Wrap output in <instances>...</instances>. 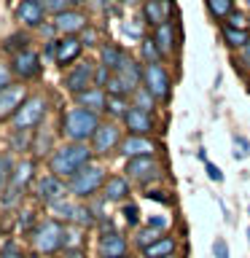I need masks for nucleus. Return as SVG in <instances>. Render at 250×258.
I'll list each match as a JSON object with an SVG mask.
<instances>
[{"label": "nucleus", "mask_w": 250, "mask_h": 258, "mask_svg": "<svg viewBox=\"0 0 250 258\" xmlns=\"http://www.w3.org/2000/svg\"><path fill=\"white\" fill-rule=\"evenodd\" d=\"M94 151L89 143H65L56 145L48 156V172L62 177V180H70L78 169H84L86 164H92Z\"/></svg>", "instance_id": "1"}, {"label": "nucleus", "mask_w": 250, "mask_h": 258, "mask_svg": "<svg viewBox=\"0 0 250 258\" xmlns=\"http://www.w3.org/2000/svg\"><path fill=\"white\" fill-rule=\"evenodd\" d=\"M100 124H102V118L97 113L78 108V105L62 110V116H59V132L68 143H92Z\"/></svg>", "instance_id": "2"}, {"label": "nucleus", "mask_w": 250, "mask_h": 258, "mask_svg": "<svg viewBox=\"0 0 250 258\" xmlns=\"http://www.w3.org/2000/svg\"><path fill=\"white\" fill-rule=\"evenodd\" d=\"M105 180H108V175H105V167H100V164H86L84 169H78L76 175L68 180V194L70 197H76V199H92V197H97V194L102 191V185H105Z\"/></svg>", "instance_id": "3"}, {"label": "nucleus", "mask_w": 250, "mask_h": 258, "mask_svg": "<svg viewBox=\"0 0 250 258\" xmlns=\"http://www.w3.org/2000/svg\"><path fill=\"white\" fill-rule=\"evenodd\" d=\"M32 247H35L38 255H54L65 247V223L56 221V218H46L40 221L30 234Z\"/></svg>", "instance_id": "4"}, {"label": "nucleus", "mask_w": 250, "mask_h": 258, "mask_svg": "<svg viewBox=\"0 0 250 258\" xmlns=\"http://www.w3.org/2000/svg\"><path fill=\"white\" fill-rule=\"evenodd\" d=\"M48 113V100L46 94H27V100L22 102V108L14 113L11 126L14 132H35V129L43 124Z\"/></svg>", "instance_id": "5"}, {"label": "nucleus", "mask_w": 250, "mask_h": 258, "mask_svg": "<svg viewBox=\"0 0 250 258\" xmlns=\"http://www.w3.org/2000/svg\"><path fill=\"white\" fill-rule=\"evenodd\" d=\"M143 86L156 97V102H169L172 100V73L167 70L164 62L156 64H143Z\"/></svg>", "instance_id": "6"}, {"label": "nucleus", "mask_w": 250, "mask_h": 258, "mask_svg": "<svg viewBox=\"0 0 250 258\" xmlns=\"http://www.w3.org/2000/svg\"><path fill=\"white\" fill-rule=\"evenodd\" d=\"M35 177V161L32 159H22L14 164V172H11V183H8V188L3 194V205L6 207H14L16 202L24 197V191H27L30 180Z\"/></svg>", "instance_id": "7"}, {"label": "nucleus", "mask_w": 250, "mask_h": 258, "mask_svg": "<svg viewBox=\"0 0 250 258\" xmlns=\"http://www.w3.org/2000/svg\"><path fill=\"white\" fill-rule=\"evenodd\" d=\"M94 70H97V62L92 59H78L76 64H70L68 73L62 78V86L76 97L81 92H86L89 86H94Z\"/></svg>", "instance_id": "8"}, {"label": "nucleus", "mask_w": 250, "mask_h": 258, "mask_svg": "<svg viewBox=\"0 0 250 258\" xmlns=\"http://www.w3.org/2000/svg\"><path fill=\"white\" fill-rule=\"evenodd\" d=\"M121 140H124V129L118 126V121H102L89 145H92L94 156H108V153L118 151Z\"/></svg>", "instance_id": "9"}, {"label": "nucleus", "mask_w": 250, "mask_h": 258, "mask_svg": "<svg viewBox=\"0 0 250 258\" xmlns=\"http://www.w3.org/2000/svg\"><path fill=\"white\" fill-rule=\"evenodd\" d=\"M124 175L129 177V183H140V185H151L161 180V164L156 156H140V159H129L124 164Z\"/></svg>", "instance_id": "10"}, {"label": "nucleus", "mask_w": 250, "mask_h": 258, "mask_svg": "<svg viewBox=\"0 0 250 258\" xmlns=\"http://www.w3.org/2000/svg\"><path fill=\"white\" fill-rule=\"evenodd\" d=\"M97 253H100V258H129V239L113 229L110 221H105L100 242H97Z\"/></svg>", "instance_id": "11"}, {"label": "nucleus", "mask_w": 250, "mask_h": 258, "mask_svg": "<svg viewBox=\"0 0 250 258\" xmlns=\"http://www.w3.org/2000/svg\"><path fill=\"white\" fill-rule=\"evenodd\" d=\"M35 197L40 205H46V207H54L56 202H62V199H68L70 194H68V180H62V177H56V175H40L38 180H35Z\"/></svg>", "instance_id": "12"}, {"label": "nucleus", "mask_w": 250, "mask_h": 258, "mask_svg": "<svg viewBox=\"0 0 250 258\" xmlns=\"http://www.w3.org/2000/svg\"><path fill=\"white\" fill-rule=\"evenodd\" d=\"M177 14V6L175 0H145V3L140 6V19L145 27L156 30L159 24L164 22H172Z\"/></svg>", "instance_id": "13"}, {"label": "nucleus", "mask_w": 250, "mask_h": 258, "mask_svg": "<svg viewBox=\"0 0 250 258\" xmlns=\"http://www.w3.org/2000/svg\"><path fill=\"white\" fill-rule=\"evenodd\" d=\"M11 73H14V78L22 81V84L24 81H35V78H40V73H43V59H40L38 51L24 48V51L11 56Z\"/></svg>", "instance_id": "14"}, {"label": "nucleus", "mask_w": 250, "mask_h": 258, "mask_svg": "<svg viewBox=\"0 0 250 258\" xmlns=\"http://www.w3.org/2000/svg\"><path fill=\"white\" fill-rule=\"evenodd\" d=\"M151 38H153V43L159 46V51L164 59L177 56V51H180V27H177V19L164 22V24H159L156 30H151Z\"/></svg>", "instance_id": "15"}, {"label": "nucleus", "mask_w": 250, "mask_h": 258, "mask_svg": "<svg viewBox=\"0 0 250 258\" xmlns=\"http://www.w3.org/2000/svg\"><path fill=\"white\" fill-rule=\"evenodd\" d=\"M121 126H124L127 135H140V137H151L153 132H156V116L143 108H129L127 116L121 118Z\"/></svg>", "instance_id": "16"}, {"label": "nucleus", "mask_w": 250, "mask_h": 258, "mask_svg": "<svg viewBox=\"0 0 250 258\" xmlns=\"http://www.w3.org/2000/svg\"><path fill=\"white\" fill-rule=\"evenodd\" d=\"M51 24H54V30H56V35H81L89 24V16L81 11V8H68V11H62V14H56L54 19H51Z\"/></svg>", "instance_id": "17"}, {"label": "nucleus", "mask_w": 250, "mask_h": 258, "mask_svg": "<svg viewBox=\"0 0 250 258\" xmlns=\"http://www.w3.org/2000/svg\"><path fill=\"white\" fill-rule=\"evenodd\" d=\"M81 54H84V43H81L78 35H62L54 40V64H59V68L76 64Z\"/></svg>", "instance_id": "18"}, {"label": "nucleus", "mask_w": 250, "mask_h": 258, "mask_svg": "<svg viewBox=\"0 0 250 258\" xmlns=\"http://www.w3.org/2000/svg\"><path fill=\"white\" fill-rule=\"evenodd\" d=\"M156 151H159L156 140H153V137H140V135H127L118 145V153L127 161L140 159V156H156Z\"/></svg>", "instance_id": "19"}, {"label": "nucleus", "mask_w": 250, "mask_h": 258, "mask_svg": "<svg viewBox=\"0 0 250 258\" xmlns=\"http://www.w3.org/2000/svg\"><path fill=\"white\" fill-rule=\"evenodd\" d=\"M14 16H16V22H19L22 27L38 30V27H43V22H46V8H43L40 0H19Z\"/></svg>", "instance_id": "20"}, {"label": "nucleus", "mask_w": 250, "mask_h": 258, "mask_svg": "<svg viewBox=\"0 0 250 258\" xmlns=\"http://www.w3.org/2000/svg\"><path fill=\"white\" fill-rule=\"evenodd\" d=\"M27 100V86L24 84H11L0 92V121H11L14 113L22 108V102Z\"/></svg>", "instance_id": "21"}, {"label": "nucleus", "mask_w": 250, "mask_h": 258, "mask_svg": "<svg viewBox=\"0 0 250 258\" xmlns=\"http://www.w3.org/2000/svg\"><path fill=\"white\" fill-rule=\"evenodd\" d=\"M100 194H102L105 202L124 205V202H129V194H132V183H129L127 175H108V180H105Z\"/></svg>", "instance_id": "22"}, {"label": "nucleus", "mask_w": 250, "mask_h": 258, "mask_svg": "<svg viewBox=\"0 0 250 258\" xmlns=\"http://www.w3.org/2000/svg\"><path fill=\"white\" fill-rule=\"evenodd\" d=\"M116 76L124 81V86L129 89V94H135L143 86V62L135 59L132 54H127V59L121 62V68L116 70Z\"/></svg>", "instance_id": "23"}, {"label": "nucleus", "mask_w": 250, "mask_h": 258, "mask_svg": "<svg viewBox=\"0 0 250 258\" xmlns=\"http://www.w3.org/2000/svg\"><path fill=\"white\" fill-rule=\"evenodd\" d=\"M73 100H76L78 108H86V110L97 113V116H102V113H105V102H108V94H105V89H100V86H89L86 92L76 94Z\"/></svg>", "instance_id": "24"}, {"label": "nucleus", "mask_w": 250, "mask_h": 258, "mask_svg": "<svg viewBox=\"0 0 250 258\" xmlns=\"http://www.w3.org/2000/svg\"><path fill=\"white\" fill-rule=\"evenodd\" d=\"M127 48L121 43H113V40H108V43H100V64L102 68H108L110 73H116L121 68V62L127 59Z\"/></svg>", "instance_id": "25"}, {"label": "nucleus", "mask_w": 250, "mask_h": 258, "mask_svg": "<svg viewBox=\"0 0 250 258\" xmlns=\"http://www.w3.org/2000/svg\"><path fill=\"white\" fill-rule=\"evenodd\" d=\"M175 250H177V239L167 231V234H161L153 245L140 250V253H143V258H167V255H175Z\"/></svg>", "instance_id": "26"}, {"label": "nucleus", "mask_w": 250, "mask_h": 258, "mask_svg": "<svg viewBox=\"0 0 250 258\" xmlns=\"http://www.w3.org/2000/svg\"><path fill=\"white\" fill-rule=\"evenodd\" d=\"M221 40L231 48V51H242V48L250 43V30H237V27L221 24Z\"/></svg>", "instance_id": "27"}, {"label": "nucleus", "mask_w": 250, "mask_h": 258, "mask_svg": "<svg viewBox=\"0 0 250 258\" xmlns=\"http://www.w3.org/2000/svg\"><path fill=\"white\" fill-rule=\"evenodd\" d=\"M205 6H207L210 19L218 22V24H223L226 16H229L234 8H237V0H205Z\"/></svg>", "instance_id": "28"}, {"label": "nucleus", "mask_w": 250, "mask_h": 258, "mask_svg": "<svg viewBox=\"0 0 250 258\" xmlns=\"http://www.w3.org/2000/svg\"><path fill=\"white\" fill-rule=\"evenodd\" d=\"M129 108H132L129 97H108V102H105V113L110 116V121H121Z\"/></svg>", "instance_id": "29"}, {"label": "nucleus", "mask_w": 250, "mask_h": 258, "mask_svg": "<svg viewBox=\"0 0 250 258\" xmlns=\"http://www.w3.org/2000/svg\"><path fill=\"white\" fill-rule=\"evenodd\" d=\"M140 62H143V64H156V62H164V56H161L159 46L153 43V38H151V35H145V38L140 40Z\"/></svg>", "instance_id": "30"}, {"label": "nucleus", "mask_w": 250, "mask_h": 258, "mask_svg": "<svg viewBox=\"0 0 250 258\" xmlns=\"http://www.w3.org/2000/svg\"><path fill=\"white\" fill-rule=\"evenodd\" d=\"M76 226H81V229H92V226L97 223V215L92 207L86 205H76V210H73V218H70Z\"/></svg>", "instance_id": "31"}, {"label": "nucleus", "mask_w": 250, "mask_h": 258, "mask_svg": "<svg viewBox=\"0 0 250 258\" xmlns=\"http://www.w3.org/2000/svg\"><path fill=\"white\" fill-rule=\"evenodd\" d=\"M129 100H132L135 108H143V110H148V113H153V110H156V105H159V102H156V97H153L145 86L137 89V92L129 97Z\"/></svg>", "instance_id": "32"}, {"label": "nucleus", "mask_w": 250, "mask_h": 258, "mask_svg": "<svg viewBox=\"0 0 250 258\" xmlns=\"http://www.w3.org/2000/svg\"><path fill=\"white\" fill-rule=\"evenodd\" d=\"M121 32H124L127 38H132V40H140L145 38V24L143 19H127V22H121Z\"/></svg>", "instance_id": "33"}, {"label": "nucleus", "mask_w": 250, "mask_h": 258, "mask_svg": "<svg viewBox=\"0 0 250 258\" xmlns=\"http://www.w3.org/2000/svg\"><path fill=\"white\" fill-rule=\"evenodd\" d=\"M159 237H161V231L151 229V226H140V229H137V234H135V245L140 247V250H145L148 245H153Z\"/></svg>", "instance_id": "34"}, {"label": "nucleus", "mask_w": 250, "mask_h": 258, "mask_svg": "<svg viewBox=\"0 0 250 258\" xmlns=\"http://www.w3.org/2000/svg\"><path fill=\"white\" fill-rule=\"evenodd\" d=\"M11 172H14V161L8 153H0V197L6 194L8 183H11Z\"/></svg>", "instance_id": "35"}, {"label": "nucleus", "mask_w": 250, "mask_h": 258, "mask_svg": "<svg viewBox=\"0 0 250 258\" xmlns=\"http://www.w3.org/2000/svg\"><path fill=\"white\" fill-rule=\"evenodd\" d=\"M247 22H250V14L245 8H234V11L223 19L226 27H237V30H247Z\"/></svg>", "instance_id": "36"}, {"label": "nucleus", "mask_w": 250, "mask_h": 258, "mask_svg": "<svg viewBox=\"0 0 250 258\" xmlns=\"http://www.w3.org/2000/svg\"><path fill=\"white\" fill-rule=\"evenodd\" d=\"M121 215H124L127 226H132V229L140 226V207H137L135 202H124V205H121Z\"/></svg>", "instance_id": "37"}, {"label": "nucleus", "mask_w": 250, "mask_h": 258, "mask_svg": "<svg viewBox=\"0 0 250 258\" xmlns=\"http://www.w3.org/2000/svg\"><path fill=\"white\" fill-rule=\"evenodd\" d=\"M27 43H30V38H27V35H22V32H16V35H11V38H6V43H3V48H6V51H11V56H14V54H19V51H24V48H27Z\"/></svg>", "instance_id": "38"}, {"label": "nucleus", "mask_w": 250, "mask_h": 258, "mask_svg": "<svg viewBox=\"0 0 250 258\" xmlns=\"http://www.w3.org/2000/svg\"><path fill=\"white\" fill-rule=\"evenodd\" d=\"M231 143H234V159H247V153H250V140L245 135H234L231 137Z\"/></svg>", "instance_id": "39"}, {"label": "nucleus", "mask_w": 250, "mask_h": 258, "mask_svg": "<svg viewBox=\"0 0 250 258\" xmlns=\"http://www.w3.org/2000/svg\"><path fill=\"white\" fill-rule=\"evenodd\" d=\"M0 258H24V250L14 239H6L3 247H0Z\"/></svg>", "instance_id": "40"}, {"label": "nucleus", "mask_w": 250, "mask_h": 258, "mask_svg": "<svg viewBox=\"0 0 250 258\" xmlns=\"http://www.w3.org/2000/svg\"><path fill=\"white\" fill-rule=\"evenodd\" d=\"M40 3H43L46 14H51V16H56V14H62V11H68V8H73L70 0H40Z\"/></svg>", "instance_id": "41"}, {"label": "nucleus", "mask_w": 250, "mask_h": 258, "mask_svg": "<svg viewBox=\"0 0 250 258\" xmlns=\"http://www.w3.org/2000/svg\"><path fill=\"white\" fill-rule=\"evenodd\" d=\"M78 38H81V43H84V48H92V46L100 43V32H97L94 24H89V27H86L84 32H81Z\"/></svg>", "instance_id": "42"}, {"label": "nucleus", "mask_w": 250, "mask_h": 258, "mask_svg": "<svg viewBox=\"0 0 250 258\" xmlns=\"http://www.w3.org/2000/svg\"><path fill=\"white\" fill-rule=\"evenodd\" d=\"M19 231H24V234H32V229H35V213H30V210H24V213H19Z\"/></svg>", "instance_id": "43"}, {"label": "nucleus", "mask_w": 250, "mask_h": 258, "mask_svg": "<svg viewBox=\"0 0 250 258\" xmlns=\"http://www.w3.org/2000/svg\"><path fill=\"white\" fill-rule=\"evenodd\" d=\"M145 226H151V229L167 234V229H169V218H167V215H148V218H145Z\"/></svg>", "instance_id": "44"}, {"label": "nucleus", "mask_w": 250, "mask_h": 258, "mask_svg": "<svg viewBox=\"0 0 250 258\" xmlns=\"http://www.w3.org/2000/svg\"><path fill=\"white\" fill-rule=\"evenodd\" d=\"M54 210V213H56V221H62V218H65V221H70V218H73V210H76V205H70V202H56V205L51 207Z\"/></svg>", "instance_id": "45"}, {"label": "nucleus", "mask_w": 250, "mask_h": 258, "mask_svg": "<svg viewBox=\"0 0 250 258\" xmlns=\"http://www.w3.org/2000/svg\"><path fill=\"white\" fill-rule=\"evenodd\" d=\"M92 11H97V14H108V11H113V8L118 6V0H89L86 3Z\"/></svg>", "instance_id": "46"}, {"label": "nucleus", "mask_w": 250, "mask_h": 258, "mask_svg": "<svg viewBox=\"0 0 250 258\" xmlns=\"http://www.w3.org/2000/svg\"><path fill=\"white\" fill-rule=\"evenodd\" d=\"M14 84V73H11V64L0 59V92H3L6 86Z\"/></svg>", "instance_id": "47"}, {"label": "nucleus", "mask_w": 250, "mask_h": 258, "mask_svg": "<svg viewBox=\"0 0 250 258\" xmlns=\"http://www.w3.org/2000/svg\"><path fill=\"white\" fill-rule=\"evenodd\" d=\"M213 258H229V242L223 237L213 239Z\"/></svg>", "instance_id": "48"}, {"label": "nucleus", "mask_w": 250, "mask_h": 258, "mask_svg": "<svg viewBox=\"0 0 250 258\" xmlns=\"http://www.w3.org/2000/svg\"><path fill=\"white\" fill-rule=\"evenodd\" d=\"M110 76H113V73H110L108 68H102L100 62H97V70H94V86L105 89V84H108V81H110Z\"/></svg>", "instance_id": "49"}, {"label": "nucleus", "mask_w": 250, "mask_h": 258, "mask_svg": "<svg viewBox=\"0 0 250 258\" xmlns=\"http://www.w3.org/2000/svg\"><path fill=\"white\" fill-rule=\"evenodd\" d=\"M205 172H207V177H210V180H213V183H223V172H221V167H218V164H213V161H205Z\"/></svg>", "instance_id": "50"}, {"label": "nucleus", "mask_w": 250, "mask_h": 258, "mask_svg": "<svg viewBox=\"0 0 250 258\" xmlns=\"http://www.w3.org/2000/svg\"><path fill=\"white\" fill-rule=\"evenodd\" d=\"M234 62L242 64V68H247V73H250V43H247L245 48H242V51L234 54Z\"/></svg>", "instance_id": "51"}, {"label": "nucleus", "mask_w": 250, "mask_h": 258, "mask_svg": "<svg viewBox=\"0 0 250 258\" xmlns=\"http://www.w3.org/2000/svg\"><path fill=\"white\" fill-rule=\"evenodd\" d=\"M145 197L153 199V202H161V205H172V199L167 197V191H148Z\"/></svg>", "instance_id": "52"}, {"label": "nucleus", "mask_w": 250, "mask_h": 258, "mask_svg": "<svg viewBox=\"0 0 250 258\" xmlns=\"http://www.w3.org/2000/svg\"><path fill=\"white\" fill-rule=\"evenodd\" d=\"M65 258H84V250L81 247H68L65 250Z\"/></svg>", "instance_id": "53"}, {"label": "nucleus", "mask_w": 250, "mask_h": 258, "mask_svg": "<svg viewBox=\"0 0 250 258\" xmlns=\"http://www.w3.org/2000/svg\"><path fill=\"white\" fill-rule=\"evenodd\" d=\"M145 0H118V6H127V8H135V6H143Z\"/></svg>", "instance_id": "54"}, {"label": "nucleus", "mask_w": 250, "mask_h": 258, "mask_svg": "<svg viewBox=\"0 0 250 258\" xmlns=\"http://www.w3.org/2000/svg\"><path fill=\"white\" fill-rule=\"evenodd\" d=\"M86 3H89V0H70V6H73V8H84Z\"/></svg>", "instance_id": "55"}, {"label": "nucleus", "mask_w": 250, "mask_h": 258, "mask_svg": "<svg viewBox=\"0 0 250 258\" xmlns=\"http://www.w3.org/2000/svg\"><path fill=\"white\" fill-rule=\"evenodd\" d=\"M242 8H245V11L250 14V0H245V6H242Z\"/></svg>", "instance_id": "56"}, {"label": "nucleus", "mask_w": 250, "mask_h": 258, "mask_svg": "<svg viewBox=\"0 0 250 258\" xmlns=\"http://www.w3.org/2000/svg\"><path fill=\"white\" fill-rule=\"evenodd\" d=\"M247 242H250V226H247Z\"/></svg>", "instance_id": "57"}, {"label": "nucleus", "mask_w": 250, "mask_h": 258, "mask_svg": "<svg viewBox=\"0 0 250 258\" xmlns=\"http://www.w3.org/2000/svg\"><path fill=\"white\" fill-rule=\"evenodd\" d=\"M167 258H177V255H167Z\"/></svg>", "instance_id": "58"}, {"label": "nucleus", "mask_w": 250, "mask_h": 258, "mask_svg": "<svg viewBox=\"0 0 250 258\" xmlns=\"http://www.w3.org/2000/svg\"><path fill=\"white\" fill-rule=\"evenodd\" d=\"M247 215H250V207H247Z\"/></svg>", "instance_id": "59"}, {"label": "nucleus", "mask_w": 250, "mask_h": 258, "mask_svg": "<svg viewBox=\"0 0 250 258\" xmlns=\"http://www.w3.org/2000/svg\"><path fill=\"white\" fill-rule=\"evenodd\" d=\"M247 30H250V22H247Z\"/></svg>", "instance_id": "60"}]
</instances>
